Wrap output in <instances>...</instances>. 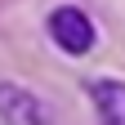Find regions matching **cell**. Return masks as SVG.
Returning a JSON list of instances; mask_svg holds the SVG:
<instances>
[{
    "instance_id": "1",
    "label": "cell",
    "mask_w": 125,
    "mask_h": 125,
    "mask_svg": "<svg viewBox=\"0 0 125 125\" xmlns=\"http://www.w3.org/2000/svg\"><path fill=\"white\" fill-rule=\"evenodd\" d=\"M49 40L58 45L62 54H72V58H81V54H89L94 49V40H98V31H94V18L85 9H76V5H58L54 13H49Z\"/></svg>"
},
{
    "instance_id": "2",
    "label": "cell",
    "mask_w": 125,
    "mask_h": 125,
    "mask_svg": "<svg viewBox=\"0 0 125 125\" xmlns=\"http://www.w3.org/2000/svg\"><path fill=\"white\" fill-rule=\"evenodd\" d=\"M0 121L5 125H58L49 103L13 81H0Z\"/></svg>"
},
{
    "instance_id": "3",
    "label": "cell",
    "mask_w": 125,
    "mask_h": 125,
    "mask_svg": "<svg viewBox=\"0 0 125 125\" xmlns=\"http://www.w3.org/2000/svg\"><path fill=\"white\" fill-rule=\"evenodd\" d=\"M85 94L98 125H125V81H89Z\"/></svg>"
}]
</instances>
